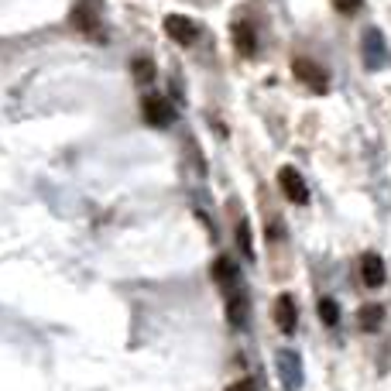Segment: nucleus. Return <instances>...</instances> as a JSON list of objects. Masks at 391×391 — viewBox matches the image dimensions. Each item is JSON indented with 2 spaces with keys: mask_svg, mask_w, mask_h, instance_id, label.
Returning a JSON list of instances; mask_svg holds the SVG:
<instances>
[{
  "mask_svg": "<svg viewBox=\"0 0 391 391\" xmlns=\"http://www.w3.org/2000/svg\"><path fill=\"white\" fill-rule=\"evenodd\" d=\"M292 73L299 82H306L313 93H326V86H330V79H326V69H319L313 58H295L292 62Z\"/></svg>",
  "mask_w": 391,
  "mask_h": 391,
  "instance_id": "obj_1",
  "label": "nucleus"
},
{
  "mask_svg": "<svg viewBox=\"0 0 391 391\" xmlns=\"http://www.w3.org/2000/svg\"><path fill=\"white\" fill-rule=\"evenodd\" d=\"M165 35L172 42H179V45H192L199 38V25L192 18H185V14H168L165 18Z\"/></svg>",
  "mask_w": 391,
  "mask_h": 391,
  "instance_id": "obj_2",
  "label": "nucleus"
},
{
  "mask_svg": "<svg viewBox=\"0 0 391 391\" xmlns=\"http://www.w3.org/2000/svg\"><path fill=\"white\" fill-rule=\"evenodd\" d=\"M278 185H282V192H285V199H292V203H309V189H306V179L292 168V165H285V168H278Z\"/></svg>",
  "mask_w": 391,
  "mask_h": 391,
  "instance_id": "obj_3",
  "label": "nucleus"
},
{
  "mask_svg": "<svg viewBox=\"0 0 391 391\" xmlns=\"http://www.w3.org/2000/svg\"><path fill=\"white\" fill-rule=\"evenodd\" d=\"M141 113H144V120L155 124V128H168V124L175 120V110H172V104H168L165 97H144Z\"/></svg>",
  "mask_w": 391,
  "mask_h": 391,
  "instance_id": "obj_4",
  "label": "nucleus"
},
{
  "mask_svg": "<svg viewBox=\"0 0 391 391\" xmlns=\"http://www.w3.org/2000/svg\"><path fill=\"white\" fill-rule=\"evenodd\" d=\"M278 374H282V388L295 391L302 385V361L292 350H278Z\"/></svg>",
  "mask_w": 391,
  "mask_h": 391,
  "instance_id": "obj_5",
  "label": "nucleus"
},
{
  "mask_svg": "<svg viewBox=\"0 0 391 391\" xmlns=\"http://www.w3.org/2000/svg\"><path fill=\"white\" fill-rule=\"evenodd\" d=\"M275 323H278V330L282 333H295V323H299V309H295V299L282 292L278 299H275Z\"/></svg>",
  "mask_w": 391,
  "mask_h": 391,
  "instance_id": "obj_6",
  "label": "nucleus"
},
{
  "mask_svg": "<svg viewBox=\"0 0 391 391\" xmlns=\"http://www.w3.org/2000/svg\"><path fill=\"white\" fill-rule=\"evenodd\" d=\"M361 278L367 288H381L385 285V261L378 254H364L361 258Z\"/></svg>",
  "mask_w": 391,
  "mask_h": 391,
  "instance_id": "obj_7",
  "label": "nucleus"
},
{
  "mask_svg": "<svg viewBox=\"0 0 391 391\" xmlns=\"http://www.w3.org/2000/svg\"><path fill=\"white\" fill-rule=\"evenodd\" d=\"M234 45H237V52L254 55V49H258V38H254V27L247 25V21H237V25H234Z\"/></svg>",
  "mask_w": 391,
  "mask_h": 391,
  "instance_id": "obj_8",
  "label": "nucleus"
},
{
  "mask_svg": "<svg viewBox=\"0 0 391 391\" xmlns=\"http://www.w3.org/2000/svg\"><path fill=\"white\" fill-rule=\"evenodd\" d=\"M73 25L79 31H86V35H97V11L89 4H76L73 7Z\"/></svg>",
  "mask_w": 391,
  "mask_h": 391,
  "instance_id": "obj_9",
  "label": "nucleus"
},
{
  "mask_svg": "<svg viewBox=\"0 0 391 391\" xmlns=\"http://www.w3.org/2000/svg\"><path fill=\"white\" fill-rule=\"evenodd\" d=\"M213 278L227 288V292H234V282H237L234 261H230V258H216V264H213Z\"/></svg>",
  "mask_w": 391,
  "mask_h": 391,
  "instance_id": "obj_10",
  "label": "nucleus"
},
{
  "mask_svg": "<svg viewBox=\"0 0 391 391\" xmlns=\"http://www.w3.org/2000/svg\"><path fill=\"white\" fill-rule=\"evenodd\" d=\"M381 49H385V42H381V35L371 27L364 35V58H367V66L374 69V66H381Z\"/></svg>",
  "mask_w": 391,
  "mask_h": 391,
  "instance_id": "obj_11",
  "label": "nucleus"
},
{
  "mask_svg": "<svg viewBox=\"0 0 391 391\" xmlns=\"http://www.w3.org/2000/svg\"><path fill=\"white\" fill-rule=\"evenodd\" d=\"M357 319H361V326H364L367 333H374V330H378V326H381V323H385V309H381V306H374V302H371V306H364V309H361V313H357Z\"/></svg>",
  "mask_w": 391,
  "mask_h": 391,
  "instance_id": "obj_12",
  "label": "nucleus"
},
{
  "mask_svg": "<svg viewBox=\"0 0 391 391\" xmlns=\"http://www.w3.org/2000/svg\"><path fill=\"white\" fill-rule=\"evenodd\" d=\"M237 240H240L244 258L254 261V240H251V223H247V220H240V223H237Z\"/></svg>",
  "mask_w": 391,
  "mask_h": 391,
  "instance_id": "obj_13",
  "label": "nucleus"
},
{
  "mask_svg": "<svg viewBox=\"0 0 391 391\" xmlns=\"http://www.w3.org/2000/svg\"><path fill=\"white\" fill-rule=\"evenodd\" d=\"M130 73H134L137 82H151V79H155V66H151V58H134V62H130Z\"/></svg>",
  "mask_w": 391,
  "mask_h": 391,
  "instance_id": "obj_14",
  "label": "nucleus"
},
{
  "mask_svg": "<svg viewBox=\"0 0 391 391\" xmlns=\"http://www.w3.org/2000/svg\"><path fill=\"white\" fill-rule=\"evenodd\" d=\"M319 319H323L326 326H337L340 323V306L333 299H319Z\"/></svg>",
  "mask_w": 391,
  "mask_h": 391,
  "instance_id": "obj_15",
  "label": "nucleus"
},
{
  "mask_svg": "<svg viewBox=\"0 0 391 391\" xmlns=\"http://www.w3.org/2000/svg\"><path fill=\"white\" fill-rule=\"evenodd\" d=\"M227 313H230V326H244V306H240V299H237L234 292L227 299Z\"/></svg>",
  "mask_w": 391,
  "mask_h": 391,
  "instance_id": "obj_16",
  "label": "nucleus"
},
{
  "mask_svg": "<svg viewBox=\"0 0 391 391\" xmlns=\"http://www.w3.org/2000/svg\"><path fill=\"white\" fill-rule=\"evenodd\" d=\"M333 7H337L340 14H354L361 7V0H333Z\"/></svg>",
  "mask_w": 391,
  "mask_h": 391,
  "instance_id": "obj_17",
  "label": "nucleus"
},
{
  "mask_svg": "<svg viewBox=\"0 0 391 391\" xmlns=\"http://www.w3.org/2000/svg\"><path fill=\"white\" fill-rule=\"evenodd\" d=\"M227 391H254V385H251V381H237V385H230Z\"/></svg>",
  "mask_w": 391,
  "mask_h": 391,
  "instance_id": "obj_18",
  "label": "nucleus"
}]
</instances>
